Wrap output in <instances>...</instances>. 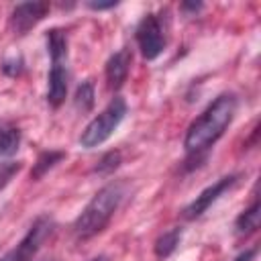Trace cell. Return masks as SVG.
Masks as SVG:
<instances>
[{"mask_svg":"<svg viewBox=\"0 0 261 261\" xmlns=\"http://www.w3.org/2000/svg\"><path fill=\"white\" fill-rule=\"evenodd\" d=\"M18 145H20V130L16 126H4V128H0V155L2 157L16 153Z\"/></svg>","mask_w":261,"mask_h":261,"instance_id":"5bb4252c","label":"cell"},{"mask_svg":"<svg viewBox=\"0 0 261 261\" xmlns=\"http://www.w3.org/2000/svg\"><path fill=\"white\" fill-rule=\"evenodd\" d=\"M255 255H257V249H247V251H243L234 261H253Z\"/></svg>","mask_w":261,"mask_h":261,"instance_id":"ffe728a7","label":"cell"},{"mask_svg":"<svg viewBox=\"0 0 261 261\" xmlns=\"http://www.w3.org/2000/svg\"><path fill=\"white\" fill-rule=\"evenodd\" d=\"M237 181H239V175L237 173H232V175H224V177H220L218 181H214L212 186H208L206 190H202L186 208H184V216L188 218V220H194V218H200L224 192H228L230 188H234L237 186Z\"/></svg>","mask_w":261,"mask_h":261,"instance_id":"8992f818","label":"cell"},{"mask_svg":"<svg viewBox=\"0 0 261 261\" xmlns=\"http://www.w3.org/2000/svg\"><path fill=\"white\" fill-rule=\"evenodd\" d=\"M130 61H133V55H130L128 49H120L114 55H110V59L106 61V82H108V88L118 90L124 84V80L128 75V69H130Z\"/></svg>","mask_w":261,"mask_h":261,"instance_id":"ba28073f","label":"cell"},{"mask_svg":"<svg viewBox=\"0 0 261 261\" xmlns=\"http://www.w3.org/2000/svg\"><path fill=\"white\" fill-rule=\"evenodd\" d=\"M2 71L6 73V75H18L20 71H22V59L20 57H16V59H6L4 63H2Z\"/></svg>","mask_w":261,"mask_h":261,"instance_id":"ac0fdd59","label":"cell"},{"mask_svg":"<svg viewBox=\"0 0 261 261\" xmlns=\"http://www.w3.org/2000/svg\"><path fill=\"white\" fill-rule=\"evenodd\" d=\"M126 114V102L116 96L110 100V104L96 116L90 120V124L82 130V137H80V145L84 149H94L98 145H102L114 130L116 126L122 122Z\"/></svg>","mask_w":261,"mask_h":261,"instance_id":"3957f363","label":"cell"},{"mask_svg":"<svg viewBox=\"0 0 261 261\" xmlns=\"http://www.w3.org/2000/svg\"><path fill=\"white\" fill-rule=\"evenodd\" d=\"M53 228H55V222L49 216H39L31 224V228L22 237V241L14 249H10L6 255H2L0 261H31L37 255V251L43 247V243L51 237Z\"/></svg>","mask_w":261,"mask_h":261,"instance_id":"277c9868","label":"cell"},{"mask_svg":"<svg viewBox=\"0 0 261 261\" xmlns=\"http://www.w3.org/2000/svg\"><path fill=\"white\" fill-rule=\"evenodd\" d=\"M65 157V153L63 151H43L39 157H37V161H35V165H33V171H31V177L33 179H39V177H43L51 167H55L61 159Z\"/></svg>","mask_w":261,"mask_h":261,"instance_id":"7c38bea8","label":"cell"},{"mask_svg":"<svg viewBox=\"0 0 261 261\" xmlns=\"http://www.w3.org/2000/svg\"><path fill=\"white\" fill-rule=\"evenodd\" d=\"M88 6L94 8V10H106V8H114L116 2L114 0L112 2H88Z\"/></svg>","mask_w":261,"mask_h":261,"instance_id":"d6986e66","label":"cell"},{"mask_svg":"<svg viewBox=\"0 0 261 261\" xmlns=\"http://www.w3.org/2000/svg\"><path fill=\"white\" fill-rule=\"evenodd\" d=\"M122 198H124L122 181H110L104 188H100L73 222L75 239L86 241V239H92L94 234L102 232L106 228V224L110 222V218L114 216V212L118 210Z\"/></svg>","mask_w":261,"mask_h":261,"instance_id":"7a4b0ae2","label":"cell"},{"mask_svg":"<svg viewBox=\"0 0 261 261\" xmlns=\"http://www.w3.org/2000/svg\"><path fill=\"white\" fill-rule=\"evenodd\" d=\"M49 10L47 2H22L18 6H14L12 14H10V27L16 35H24L27 31H31L37 22H41L45 18Z\"/></svg>","mask_w":261,"mask_h":261,"instance_id":"52a82bcc","label":"cell"},{"mask_svg":"<svg viewBox=\"0 0 261 261\" xmlns=\"http://www.w3.org/2000/svg\"><path fill=\"white\" fill-rule=\"evenodd\" d=\"M47 51L53 63H63L67 57V37L61 29H51L47 33Z\"/></svg>","mask_w":261,"mask_h":261,"instance_id":"8fae6325","label":"cell"},{"mask_svg":"<svg viewBox=\"0 0 261 261\" xmlns=\"http://www.w3.org/2000/svg\"><path fill=\"white\" fill-rule=\"evenodd\" d=\"M118 165H120V153H118V151H110V153H106V155L98 161L96 171H98V173H110V171H114Z\"/></svg>","mask_w":261,"mask_h":261,"instance_id":"e0dca14e","label":"cell"},{"mask_svg":"<svg viewBox=\"0 0 261 261\" xmlns=\"http://www.w3.org/2000/svg\"><path fill=\"white\" fill-rule=\"evenodd\" d=\"M184 8H186V10H200L202 4H184Z\"/></svg>","mask_w":261,"mask_h":261,"instance_id":"44dd1931","label":"cell"},{"mask_svg":"<svg viewBox=\"0 0 261 261\" xmlns=\"http://www.w3.org/2000/svg\"><path fill=\"white\" fill-rule=\"evenodd\" d=\"M75 106L82 108L84 112H88L92 106H94V84L88 80V82H82L75 90Z\"/></svg>","mask_w":261,"mask_h":261,"instance_id":"9a60e30c","label":"cell"},{"mask_svg":"<svg viewBox=\"0 0 261 261\" xmlns=\"http://www.w3.org/2000/svg\"><path fill=\"white\" fill-rule=\"evenodd\" d=\"M137 43H139V49L143 53V57L147 61H153L157 59L163 49H165V33H163V24L159 20L157 14L149 12L141 18L139 27H137Z\"/></svg>","mask_w":261,"mask_h":261,"instance_id":"5b68a950","label":"cell"},{"mask_svg":"<svg viewBox=\"0 0 261 261\" xmlns=\"http://www.w3.org/2000/svg\"><path fill=\"white\" fill-rule=\"evenodd\" d=\"M179 239H181V228H171V230L163 232V234L155 241V255H157L159 259L169 257V255L177 249Z\"/></svg>","mask_w":261,"mask_h":261,"instance_id":"4fadbf2b","label":"cell"},{"mask_svg":"<svg viewBox=\"0 0 261 261\" xmlns=\"http://www.w3.org/2000/svg\"><path fill=\"white\" fill-rule=\"evenodd\" d=\"M67 82H69V71L65 63H53L49 71V90H47V102L57 108L63 104L67 96Z\"/></svg>","mask_w":261,"mask_h":261,"instance_id":"9c48e42d","label":"cell"},{"mask_svg":"<svg viewBox=\"0 0 261 261\" xmlns=\"http://www.w3.org/2000/svg\"><path fill=\"white\" fill-rule=\"evenodd\" d=\"M259 220H261V206H259V202L255 200L245 212H241L239 214V218H237V222H234V230H237V234H251V232H255L257 228H259Z\"/></svg>","mask_w":261,"mask_h":261,"instance_id":"30bf717a","label":"cell"},{"mask_svg":"<svg viewBox=\"0 0 261 261\" xmlns=\"http://www.w3.org/2000/svg\"><path fill=\"white\" fill-rule=\"evenodd\" d=\"M20 167H22L20 161H4V163H0V190H4L10 184V179L20 171Z\"/></svg>","mask_w":261,"mask_h":261,"instance_id":"2e32d148","label":"cell"},{"mask_svg":"<svg viewBox=\"0 0 261 261\" xmlns=\"http://www.w3.org/2000/svg\"><path fill=\"white\" fill-rule=\"evenodd\" d=\"M237 112V98L232 94H222L218 96L186 130V139H184V147L190 155H198L202 151H206L208 147H212L222 133L226 130V126L232 122V116Z\"/></svg>","mask_w":261,"mask_h":261,"instance_id":"6da1fadb","label":"cell"},{"mask_svg":"<svg viewBox=\"0 0 261 261\" xmlns=\"http://www.w3.org/2000/svg\"><path fill=\"white\" fill-rule=\"evenodd\" d=\"M90 261H108V257L106 255H98V257H92Z\"/></svg>","mask_w":261,"mask_h":261,"instance_id":"7402d4cb","label":"cell"}]
</instances>
